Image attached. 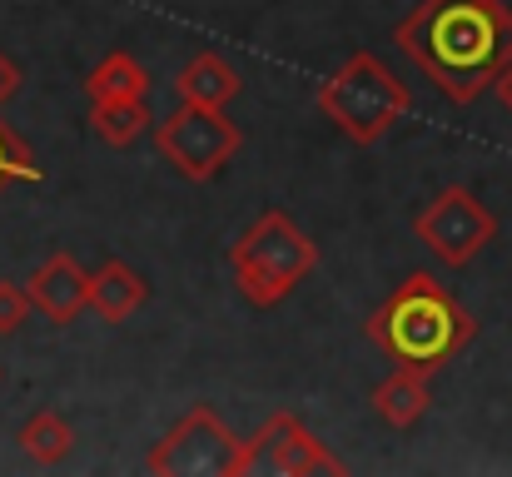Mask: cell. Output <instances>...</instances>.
Returning a JSON list of instances; mask_svg holds the SVG:
<instances>
[{
    "label": "cell",
    "instance_id": "obj_1",
    "mask_svg": "<svg viewBox=\"0 0 512 477\" xmlns=\"http://www.w3.org/2000/svg\"><path fill=\"white\" fill-rule=\"evenodd\" d=\"M393 40L448 105H473L512 65V10L503 0H423Z\"/></svg>",
    "mask_w": 512,
    "mask_h": 477
},
{
    "label": "cell",
    "instance_id": "obj_2",
    "mask_svg": "<svg viewBox=\"0 0 512 477\" xmlns=\"http://www.w3.org/2000/svg\"><path fill=\"white\" fill-rule=\"evenodd\" d=\"M363 333L393 358V363H413V368H443L453 363L473 333L478 318L468 314L433 274H408L363 323Z\"/></svg>",
    "mask_w": 512,
    "mask_h": 477
},
{
    "label": "cell",
    "instance_id": "obj_3",
    "mask_svg": "<svg viewBox=\"0 0 512 477\" xmlns=\"http://www.w3.org/2000/svg\"><path fill=\"white\" fill-rule=\"evenodd\" d=\"M314 264H319V244L284 209H264L229 244V274H234V289L249 309L284 304L314 274Z\"/></svg>",
    "mask_w": 512,
    "mask_h": 477
},
{
    "label": "cell",
    "instance_id": "obj_4",
    "mask_svg": "<svg viewBox=\"0 0 512 477\" xmlns=\"http://www.w3.org/2000/svg\"><path fill=\"white\" fill-rule=\"evenodd\" d=\"M319 110L329 115V125H339L353 145H378L413 110V95L373 50H353L339 70L319 85Z\"/></svg>",
    "mask_w": 512,
    "mask_h": 477
},
{
    "label": "cell",
    "instance_id": "obj_5",
    "mask_svg": "<svg viewBox=\"0 0 512 477\" xmlns=\"http://www.w3.org/2000/svg\"><path fill=\"white\" fill-rule=\"evenodd\" d=\"M239 145H244L239 125L214 105L179 100V110L155 120V150H160V159H170V169L189 184H209L229 159L239 155Z\"/></svg>",
    "mask_w": 512,
    "mask_h": 477
},
{
    "label": "cell",
    "instance_id": "obj_6",
    "mask_svg": "<svg viewBox=\"0 0 512 477\" xmlns=\"http://www.w3.org/2000/svg\"><path fill=\"white\" fill-rule=\"evenodd\" d=\"M239 448H244V438H234L229 423L209 403H194L145 453V468L155 477H234Z\"/></svg>",
    "mask_w": 512,
    "mask_h": 477
},
{
    "label": "cell",
    "instance_id": "obj_7",
    "mask_svg": "<svg viewBox=\"0 0 512 477\" xmlns=\"http://www.w3.org/2000/svg\"><path fill=\"white\" fill-rule=\"evenodd\" d=\"M413 234L428 244V254H433L438 264L463 269V264H473V259L498 239V214H493L468 184H448V189H438V194L418 209Z\"/></svg>",
    "mask_w": 512,
    "mask_h": 477
},
{
    "label": "cell",
    "instance_id": "obj_8",
    "mask_svg": "<svg viewBox=\"0 0 512 477\" xmlns=\"http://www.w3.org/2000/svg\"><path fill=\"white\" fill-rule=\"evenodd\" d=\"M249 473H269V477H343L348 463L329 443H319L299 413H274L264 418V428L254 438H244L239 448V468L234 477H249Z\"/></svg>",
    "mask_w": 512,
    "mask_h": 477
},
{
    "label": "cell",
    "instance_id": "obj_9",
    "mask_svg": "<svg viewBox=\"0 0 512 477\" xmlns=\"http://www.w3.org/2000/svg\"><path fill=\"white\" fill-rule=\"evenodd\" d=\"M30 289V304L50 323H75V318L90 309V274L80 269V259L70 249H55L45 264H35V274L25 279Z\"/></svg>",
    "mask_w": 512,
    "mask_h": 477
},
{
    "label": "cell",
    "instance_id": "obj_10",
    "mask_svg": "<svg viewBox=\"0 0 512 477\" xmlns=\"http://www.w3.org/2000/svg\"><path fill=\"white\" fill-rule=\"evenodd\" d=\"M428 403H433L428 368H413V363H398V368L373 388V408H378V418H383L388 428H398V433H408L413 423H423Z\"/></svg>",
    "mask_w": 512,
    "mask_h": 477
},
{
    "label": "cell",
    "instance_id": "obj_11",
    "mask_svg": "<svg viewBox=\"0 0 512 477\" xmlns=\"http://www.w3.org/2000/svg\"><path fill=\"white\" fill-rule=\"evenodd\" d=\"M145 304H150V284L125 259H105L90 274V309L105 318V323H125L130 314H140Z\"/></svg>",
    "mask_w": 512,
    "mask_h": 477
},
{
    "label": "cell",
    "instance_id": "obj_12",
    "mask_svg": "<svg viewBox=\"0 0 512 477\" xmlns=\"http://www.w3.org/2000/svg\"><path fill=\"white\" fill-rule=\"evenodd\" d=\"M239 70L219 55V50H199V55H189L184 60V70H179V80H174V90H179V100H194V105H214V110H224L234 95H239Z\"/></svg>",
    "mask_w": 512,
    "mask_h": 477
},
{
    "label": "cell",
    "instance_id": "obj_13",
    "mask_svg": "<svg viewBox=\"0 0 512 477\" xmlns=\"http://www.w3.org/2000/svg\"><path fill=\"white\" fill-rule=\"evenodd\" d=\"M145 95H150V70H145L130 50H110V55L95 60L90 75H85V100H90V105L145 100Z\"/></svg>",
    "mask_w": 512,
    "mask_h": 477
},
{
    "label": "cell",
    "instance_id": "obj_14",
    "mask_svg": "<svg viewBox=\"0 0 512 477\" xmlns=\"http://www.w3.org/2000/svg\"><path fill=\"white\" fill-rule=\"evenodd\" d=\"M15 448L35 463V468H60L75 453V428L65 413L55 408H35L20 428H15Z\"/></svg>",
    "mask_w": 512,
    "mask_h": 477
},
{
    "label": "cell",
    "instance_id": "obj_15",
    "mask_svg": "<svg viewBox=\"0 0 512 477\" xmlns=\"http://www.w3.org/2000/svg\"><path fill=\"white\" fill-rule=\"evenodd\" d=\"M90 130L115 145V150H130L145 130H155V115L145 100H110V105H90Z\"/></svg>",
    "mask_w": 512,
    "mask_h": 477
},
{
    "label": "cell",
    "instance_id": "obj_16",
    "mask_svg": "<svg viewBox=\"0 0 512 477\" xmlns=\"http://www.w3.org/2000/svg\"><path fill=\"white\" fill-rule=\"evenodd\" d=\"M35 179H40V164L30 155V145L10 125H0V189L5 184H35Z\"/></svg>",
    "mask_w": 512,
    "mask_h": 477
},
{
    "label": "cell",
    "instance_id": "obj_17",
    "mask_svg": "<svg viewBox=\"0 0 512 477\" xmlns=\"http://www.w3.org/2000/svg\"><path fill=\"white\" fill-rule=\"evenodd\" d=\"M30 289L25 284H10V279H0V338H10V333H20L25 328V318H30Z\"/></svg>",
    "mask_w": 512,
    "mask_h": 477
},
{
    "label": "cell",
    "instance_id": "obj_18",
    "mask_svg": "<svg viewBox=\"0 0 512 477\" xmlns=\"http://www.w3.org/2000/svg\"><path fill=\"white\" fill-rule=\"evenodd\" d=\"M20 85H25V75H20V65H15V60H10V55L0 50V110H5V105L15 100V90H20Z\"/></svg>",
    "mask_w": 512,
    "mask_h": 477
},
{
    "label": "cell",
    "instance_id": "obj_19",
    "mask_svg": "<svg viewBox=\"0 0 512 477\" xmlns=\"http://www.w3.org/2000/svg\"><path fill=\"white\" fill-rule=\"evenodd\" d=\"M493 90H498V100H503V110H508V115H512V65H508V70H503V75H498V85H493Z\"/></svg>",
    "mask_w": 512,
    "mask_h": 477
}]
</instances>
